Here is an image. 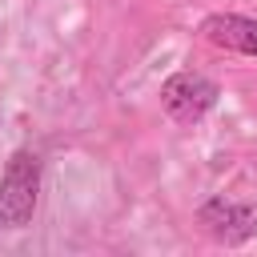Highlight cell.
Here are the masks:
<instances>
[{
	"mask_svg": "<svg viewBox=\"0 0 257 257\" xmlns=\"http://www.w3.org/2000/svg\"><path fill=\"white\" fill-rule=\"evenodd\" d=\"M40 201V157L16 149L0 173V229H24Z\"/></svg>",
	"mask_w": 257,
	"mask_h": 257,
	"instance_id": "6da1fadb",
	"label": "cell"
},
{
	"mask_svg": "<svg viewBox=\"0 0 257 257\" xmlns=\"http://www.w3.org/2000/svg\"><path fill=\"white\" fill-rule=\"evenodd\" d=\"M217 96L221 88L201 76V72H173L165 84H161V108L177 120V124H197L205 120L213 108H217Z\"/></svg>",
	"mask_w": 257,
	"mask_h": 257,
	"instance_id": "7a4b0ae2",
	"label": "cell"
},
{
	"mask_svg": "<svg viewBox=\"0 0 257 257\" xmlns=\"http://www.w3.org/2000/svg\"><path fill=\"white\" fill-rule=\"evenodd\" d=\"M197 225L221 241V245H245L257 233V209L245 201H229V197H213L197 209Z\"/></svg>",
	"mask_w": 257,
	"mask_h": 257,
	"instance_id": "3957f363",
	"label": "cell"
},
{
	"mask_svg": "<svg viewBox=\"0 0 257 257\" xmlns=\"http://www.w3.org/2000/svg\"><path fill=\"white\" fill-rule=\"evenodd\" d=\"M201 36L213 48L257 56V20L253 16H241V12H209L201 20Z\"/></svg>",
	"mask_w": 257,
	"mask_h": 257,
	"instance_id": "277c9868",
	"label": "cell"
}]
</instances>
